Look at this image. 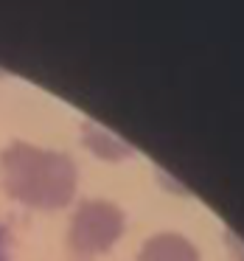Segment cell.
<instances>
[{
  "label": "cell",
  "mask_w": 244,
  "mask_h": 261,
  "mask_svg": "<svg viewBox=\"0 0 244 261\" xmlns=\"http://www.w3.org/2000/svg\"><path fill=\"white\" fill-rule=\"evenodd\" d=\"M126 230V214L121 211V205H115L113 199H85L79 202V208L70 216V230L68 242L70 250L76 255H104L115 247L121 236Z\"/></svg>",
  "instance_id": "2"
},
{
  "label": "cell",
  "mask_w": 244,
  "mask_h": 261,
  "mask_svg": "<svg viewBox=\"0 0 244 261\" xmlns=\"http://www.w3.org/2000/svg\"><path fill=\"white\" fill-rule=\"evenodd\" d=\"M241 261H244V258H241Z\"/></svg>",
  "instance_id": "6"
},
{
  "label": "cell",
  "mask_w": 244,
  "mask_h": 261,
  "mask_svg": "<svg viewBox=\"0 0 244 261\" xmlns=\"http://www.w3.org/2000/svg\"><path fill=\"white\" fill-rule=\"evenodd\" d=\"M82 143H85L98 160H107V163H121V160L135 154V149H132L124 138H118L115 132H110L107 126L96 124V121H85V124H82Z\"/></svg>",
  "instance_id": "4"
},
{
  "label": "cell",
  "mask_w": 244,
  "mask_h": 261,
  "mask_svg": "<svg viewBox=\"0 0 244 261\" xmlns=\"http://www.w3.org/2000/svg\"><path fill=\"white\" fill-rule=\"evenodd\" d=\"M0 182L9 197L25 208L57 211L76 197L79 169L65 152L12 141L0 152Z\"/></svg>",
  "instance_id": "1"
},
{
  "label": "cell",
  "mask_w": 244,
  "mask_h": 261,
  "mask_svg": "<svg viewBox=\"0 0 244 261\" xmlns=\"http://www.w3.org/2000/svg\"><path fill=\"white\" fill-rule=\"evenodd\" d=\"M138 261H199V250L182 233L163 230V233L149 236L141 244Z\"/></svg>",
  "instance_id": "3"
},
{
  "label": "cell",
  "mask_w": 244,
  "mask_h": 261,
  "mask_svg": "<svg viewBox=\"0 0 244 261\" xmlns=\"http://www.w3.org/2000/svg\"><path fill=\"white\" fill-rule=\"evenodd\" d=\"M0 261H14V239L3 222H0Z\"/></svg>",
  "instance_id": "5"
}]
</instances>
